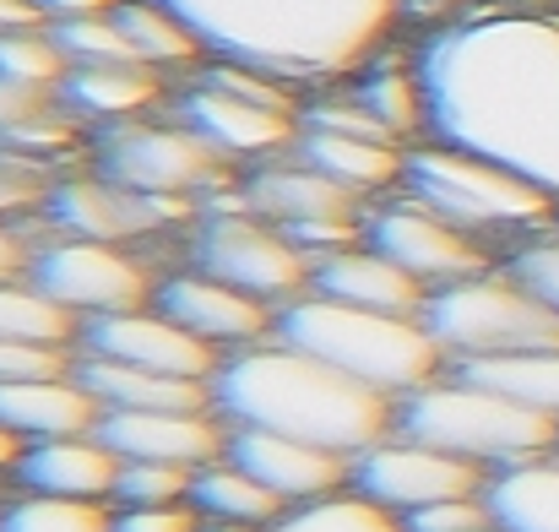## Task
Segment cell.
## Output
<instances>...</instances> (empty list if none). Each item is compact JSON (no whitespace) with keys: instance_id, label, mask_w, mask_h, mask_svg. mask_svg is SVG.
<instances>
[{"instance_id":"cell-1","label":"cell","mask_w":559,"mask_h":532,"mask_svg":"<svg viewBox=\"0 0 559 532\" xmlns=\"http://www.w3.org/2000/svg\"><path fill=\"white\" fill-rule=\"evenodd\" d=\"M413 66L429 142L489 158L559 201V11L456 16L413 49Z\"/></svg>"},{"instance_id":"cell-2","label":"cell","mask_w":559,"mask_h":532,"mask_svg":"<svg viewBox=\"0 0 559 532\" xmlns=\"http://www.w3.org/2000/svg\"><path fill=\"white\" fill-rule=\"evenodd\" d=\"M206 60L266 71L288 87L354 82L396 27V0H158Z\"/></svg>"},{"instance_id":"cell-3","label":"cell","mask_w":559,"mask_h":532,"mask_svg":"<svg viewBox=\"0 0 559 532\" xmlns=\"http://www.w3.org/2000/svg\"><path fill=\"white\" fill-rule=\"evenodd\" d=\"M212 407L234 429H277L343 457H359L396 435V402L385 391L283 338L223 354L212 375Z\"/></svg>"},{"instance_id":"cell-4","label":"cell","mask_w":559,"mask_h":532,"mask_svg":"<svg viewBox=\"0 0 559 532\" xmlns=\"http://www.w3.org/2000/svg\"><path fill=\"white\" fill-rule=\"evenodd\" d=\"M272 338L337 364L343 375L385 391L391 402L440 380V369H445V348L435 343L424 316L359 310V305H343V299H326V294H305V299L283 305Z\"/></svg>"},{"instance_id":"cell-5","label":"cell","mask_w":559,"mask_h":532,"mask_svg":"<svg viewBox=\"0 0 559 532\" xmlns=\"http://www.w3.org/2000/svg\"><path fill=\"white\" fill-rule=\"evenodd\" d=\"M396 435L440 446L451 457H467L489 473L538 462L559 451V418L511 402L506 391H489L467 375H440L396 402Z\"/></svg>"},{"instance_id":"cell-6","label":"cell","mask_w":559,"mask_h":532,"mask_svg":"<svg viewBox=\"0 0 559 532\" xmlns=\"http://www.w3.org/2000/svg\"><path fill=\"white\" fill-rule=\"evenodd\" d=\"M402 196L424 201L429 212L451 217L456 228L489 239V234H538L559 223V201L549 190L527 185L522 175L456 153V147H407V169H402Z\"/></svg>"},{"instance_id":"cell-7","label":"cell","mask_w":559,"mask_h":532,"mask_svg":"<svg viewBox=\"0 0 559 532\" xmlns=\"http://www.w3.org/2000/svg\"><path fill=\"white\" fill-rule=\"evenodd\" d=\"M424 327L435 332V343L456 364L559 348V316L522 277H511V267H489L478 277L429 288Z\"/></svg>"},{"instance_id":"cell-8","label":"cell","mask_w":559,"mask_h":532,"mask_svg":"<svg viewBox=\"0 0 559 532\" xmlns=\"http://www.w3.org/2000/svg\"><path fill=\"white\" fill-rule=\"evenodd\" d=\"M98 175L115 185H131L142 196H175V201H195L212 190H228L234 164L195 137L186 120L164 126V120H120L98 131Z\"/></svg>"},{"instance_id":"cell-9","label":"cell","mask_w":559,"mask_h":532,"mask_svg":"<svg viewBox=\"0 0 559 532\" xmlns=\"http://www.w3.org/2000/svg\"><path fill=\"white\" fill-rule=\"evenodd\" d=\"M195 267L255 294L272 310L305 299L316 283V261L277 223H266L255 212H206V223L195 234Z\"/></svg>"},{"instance_id":"cell-10","label":"cell","mask_w":559,"mask_h":532,"mask_svg":"<svg viewBox=\"0 0 559 532\" xmlns=\"http://www.w3.org/2000/svg\"><path fill=\"white\" fill-rule=\"evenodd\" d=\"M49 299H60L71 316L93 321V316H120V310H142L153 305L158 283L153 272L126 250V245H104V239H44L33 250V272H27Z\"/></svg>"},{"instance_id":"cell-11","label":"cell","mask_w":559,"mask_h":532,"mask_svg":"<svg viewBox=\"0 0 559 532\" xmlns=\"http://www.w3.org/2000/svg\"><path fill=\"white\" fill-rule=\"evenodd\" d=\"M489 478H495L489 468L451 457L440 446L407 440V435H385L380 446L354 457V489L396 517H413L424 506L462 500V495H489Z\"/></svg>"},{"instance_id":"cell-12","label":"cell","mask_w":559,"mask_h":532,"mask_svg":"<svg viewBox=\"0 0 559 532\" xmlns=\"http://www.w3.org/2000/svg\"><path fill=\"white\" fill-rule=\"evenodd\" d=\"M365 245H374L380 256H391L424 288H445V283H462V277L489 272V245L478 234L456 228L451 217L429 212L413 196L385 201L374 217H365Z\"/></svg>"},{"instance_id":"cell-13","label":"cell","mask_w":559,"mask_h":532,"mask_svg":"<svg viewBox=\"0 0 559 532\" xmlns=\"http://www.w3.org/2000/svg\"><path fill=\"white\" fill-rule=\"evenodd\" d=\"M44 223L66 239H104V245H131L158 234L164 223L186 217L190 201L175 196H142L131 185H115L104 175H82V179H55L44 196Z\"/></svg>"},{"instance_id":"cell-14","label":"cell","mask_w":559,"mask_h":532,"mask_svg":"<svg viewBox=\"0 0 559 532\" xmlns=\"http://www.w3.org/2000/svg\"><path fill=\"white\" fill-rule=\"evenodd\" d=\"M82 354L120 358V364H136V369H153V375L201 380V386H212V375L223 364V354L212 343H201L180 321H169L158 305L82 321Z\"/></svg>"},{"instance_id":"cell-15","label":"cell","mask_w":559,"mask_h":532,"mask_svg":"<svg viewBox=\"0 0 559 532\" xmlns=\"http://www.w3.org/2000/svg\"><path fill=\"white\" fill-rule=\"evenodd\" d=\"M234 424L217 407H131V413H104L98 440L120 462H175V468H212L228 457Z\"/></svg>"},{"instance_id":"cell-16","label":"cell","mask_w":559,"mask_h":532,"mask_svg":"<svg viewBox=\"0 0 559 532\" xmlns=\"http://www.w3.org/2000/svg\"><path fill=\"white\" fill-rule=\"evenodd\" d=\"M153 305L169 321H180L186 332H195L201 343H212L217 354L255 348V343H266L277 332V310L272 305H261L255 294H245V288H234V283H223V277H212L201 267L164 277Z\"/></svg>"},{"instance_id":"cell-17","label":"cell","mask_w":559,"mask_h":532,"mask_svg":"<svg viewBox=\"0 0 559 532\" xmlns=\"http://www.w3.org/2000/svg\"><path fill=\"white\" fill-rule=\"evenodd\" d=\"M175 120H186L195 137H206L228 164H234V158H261V164H272L277 153H294V142H299V115L250 104V98L223 93V87H212V82H201V76L180 93Z\"/></svg>"},{"instance_id":"cell-18","label":"cell","mask_w":559,"mask_h":532,"mask_svg":"<svg viewBox=\"0 0 559 532\" xmlns=\"http://www.w3.org/2000/svg\"><path fill=\"white\" fill-rule=\"evenodd\" d=\"M228 457L245 473H255L272 495H283L288 506H310V500L354 489V457L294 440V435H277V429H234Z\"/></svg>"},{"instance_id":"cell-19","label":"cell","mask_w":559,"mask_h":532,"mask_svg":"<svg viewBox=\"0 0 559 532\" xmlns=\"http://www.w3.org/2000/svg\"><path fill=\"white\" fill-rule=\"evenodd\" d=\"M250 212L277 223V228H305V223H365V196H354L348 185L326 179L321 169H310L305 158L288 164H261L255 175L239 185Z\"/></svg>"},{"instance_id":"cell-20","label":"cell","mask_w":559,"mask_h":532,"mask_svg":"<svg viewBox=\"0 0 559 532\" xmlns=\"http://www.w3.org/2000/svg\"><path fill=\"white\" fill-rule=\"evenodd\" d=\"M11 478L27 495H66V500H115L120 484V457L93 435H60V440H33L22 446Z\"/></svg>"},{"instance_id":"cell-21","label":"cell","mask_w":559,"mask_h":532,"mask_svg":"<svg viewBox=\"0 0 559 532\" xmlns=\"http://www.w3.org/2000/svg\"><path fill=\"white\" fill-rule=\"evenodd\" d=\"M310 294H326V299H343L359 310H385V316H424V305H429V288L413 272H402L391 256H380L374 245L321 256Z\"/></svg>"},{"instance_id":"cell-22","label":"cell","mask_w":559,"mask_h":532,"mask_svg":"<svg viewBox=\"0 0 559 532\" xmlns=\"http://www.w3.org/2000/svg\"><path fill=\"white\" fill-rule=\"evenodd\" d=\"M104 418L98 397L71 375H49V380H5L0 386V424L33 446V440H60V435H93Z\"/></svg>"},{"instance_id":"cell-23","label":"cell","mask_w":559,"mask_h":532,"mask_svg":"<svg viewBox=\"0 0 559 532\" xmlns=\"http://www.w3.org/2000/svg\"><path fill=\"white\" fill-rule=\"evenodd\" d=\"M164 98V71L142 66V60H93V66H71L60 82V104L82 120H142L153 104Z\"/></svg>"},{"instance_id":"cell-24","label":"cell","mask_w":559,"mask_h":532,"mask_svg":"<svg viewBox=\"0 0 559 532\" xmlns=\"http://www.w3.org/2000/svg\"><path fill=\"white\" fill-rule=\"evenodd\" d=\"M294 158H305L310 169L348 185L354 196H380V190L402 185V169H407V147L402 142H374V137L321 131V126H299Z\"/></svg>"},{"instance_id":"cell-25","label":"cell","mask_w":559,"mask_h":532,"mask_svg":"<svg viewBox=\"0 0 559 532\" xmlns=\"http://www.w3.org/2000/svg\"><path fill=\"white\" fill-rule=\"evenodd\" d=\"M76 380L98 397L104 413H131V407H180V413H190V407H212V386L153 375V369H136V364H120V358L82 354L76 358Z\"/></svg>"},{"instance_id":"cell-26","label":"cell","mask_w":559,"mask_h":532,"mask_svg":"<svg viewBox=\"0 0 559 532\" xmlns=\"http://www.w3.org/2000/svg\"><path fill=\"white\" fill-rule=\"evenodd\" d=\"M190 506L201 511L206 528H272V522H283V517L294 511L283 495H272V489H266L255 473H245L234 457H223V462H212V468L195 473Z\"/></svg>"},{"instance_id":"cell-27","label":"cell","mask_w":559,"mask_h":532,"mask_svg":"<svg viewBox=\"0 0 559 532\" xmlns=\"http://www.w3.org/2000/svg\"><path fill=\"white\" fill-rule=\"evenodd\" d=\"M500 532H559V451L489 478Z\"/></svg>"},{"instance_id":"cell-28","label":"cell","mask_w":559,"mask_h":532,"mask_svg":"<svg viewBox=\"0 0 559 532\" xmlns=\"http://www.w3.org/2000/svg\"><path fill=\"white\" fill-rule=\"evenodd\" d=\"M348 93L370 109L396 142L424 131V82H418V66H413V60H402V55H385V49H380L370 66L354 76V87H348Z\"/></svg>"},{"instance_id":"cell-29","label":"cell","mask_w":559,"mask_h":532,"mask_svg":"<svg viewBox=\"0 0 559 532\" xmlns=\"http://www.w3.org/2000/svg\"><path fill=\"white\" fill-rule=\"evenodd\" d=\"M115 27H120L126 49L142 66H153V71H175V66L206 60V49L195 44V33L169 5H158V0H120L115 5Z\"/></svg>"},{"instance_id":"cell-30","label":"cell","mask_w":559,"mask_h":532,"mask_svg":"<svg viewBox=\"0 0 559 532\" xmlns=\"http://www.w3.org/2000/svg\"><path fill=\"white\" fill-rule=\"evenodd\" d=\"M456 375L506 391L522 407H538L559 418V348H533V354H500V358H467L456 364Z\"/></svg>"},{"instance_id":"cell-31","label":"cell","mask_w":559,"mask_h":532,"mask_svg":"<svg viewBox=\"0 0 559 532\" xmlns=\"http://www.w3.org/2000/svg\"><path fill=\"white\" fill-rule=\"evenodd\" d=\"M0 338L71 348V343H82V316H71L60 299H49L33 277H16V283H0Z\"/></svg>"},{"instance_id":"cell-32","label":"cell","mask_w":559,"mask_h":532,"mask_svg":"<svg viewBox=\"0 0 559 532\" xmlns=\"http://www.w3.org/2000/svg\"><path fill=\"white\" fill-rule=\"evenodd\" d=\"M206 532H407V522L396 511L365 500L359 489H348V495H326V500L294 506L272 528H206Z\"/></svg>"},{"instance_id":"cell-33","label":"cell","mask_w":559,"mask_h":532,"mask_svg":"<svg viewBox=\"0 0 559 532\" xmlns=\"http://www.w3.org/2000/svg\"><path fill=\"white\" fill-rule=\"evenodd\" d=\"M0 532H115V511L109 500L22 495L0 506Z\"/></svg>"},{"instance_id":"cell-34","label":"cell","mask_w":559,"mask_h":532,"mask_svg":"<svg viewBox=\"0 0 559 532\" xmlns=\"http://www.w3.org/2000/svg\"><path fill=\"white\" fill-rule=\"evenodd\" d=\"M66 71H71V60L60 55L49 22H44V27H22V33H0V76H5V82L60 93Z\"/></svg>"},{"instance_id":"cell-35","label":"cell","mask_w":559,"mask_h":532,"mask_svg":"<svg viewBox=\"0 0 559 532\" xmlns=\"http://www.w3.org/2000/svg\"><path fill=\"white\" fill-rule=\"evenodd\" d=\"M190 484H195V468H175V462H120L115 506H120V511L190 506Z\"/></svg>"},{"instance_id":"cell-36","label":"cell","mask_w":559,"mask_h":532,"mask_svg":"<svg viewBox=\"0 0 559 532\" xmlns=\"http://www.w3.org/2000/svg\"><path fill=\"white\" fill-rule=\"evenodd\" d=\"M49 33H55V44H60V55H66L71 66H93V60H136V55L126 49L120 27H115V11H109V16H82V22H49Z\"/></svg>"},{"instance_id":"cell-37","label":"cell","mask_w":559,"mask_h":532,"mask_svg":"<svg viewBox=\"0 0 559 532\" xmlns=\"http://www.w3.org/2000/svg\"><path fill=\"white\" fill-rule=\"evenodd\" d=\"M511 277H522L549 310L559 316V223L555 228H538V234H527L516 250H511Z\"/></svg>"},{"instance_id":"cell-38","label":"cell","mask_w":559,"mask_h":532,"mask_svg":"<svg viewBox=\"0 0 559 532\" xmlns=\"http://www.w3.org/2000/svg\"><path fill=\"white\" fill-rule=\"evenodd\" d=\"M49 185H55V179H49V169H44L38 158L0 147V217H16V212H27V206H44Z\"/></svg>"},{"instance_id":"cell-39","label":"cell","mask_w":559,"mask_h":532,"mask_svg":"<svg viewBox=\"0 0 559 532\" xmlns=\"http://www.w3.org/2000/svg\"><path fill=\"white\" fill-rule=\"evenodd\" d=\"M402 522H407V532H500L489 495L440 500V506H424V511H413V517H402Z\"/></svg>"},{"instance_id":"cell-40","label":"cell","mask_w":559,"mask_h":532,"mask_svg":"<svg viewBox=\"0 0 559 532\" xmlns=\"http://www.w3.org/2000/svg\"><path fill=\"white\" fill-rule=\"evenodd\" d=\"M71 369H76L71 348L5 343V338H0V386H5V380H49V375H71Z\"/></svg>"},{"instance_id":"cell-41","label":"cell","mask_w":559,"mask_h":532,"mask_svg":"<svg viewBox=\"0 0 559 532\" xmlns=\"http://www.w3.org/2000/svg\"><path fill=\"white\" fill-rule=\"evenodd\" d=\"M60 109H66L60 93L22 87V82H5L0 76V142L16 137V131H27V126H38V120H49V115H60Z\"/></svg>"},{"instance_id":"cell-42","label":"cell","mask_w":559,"mask_h":532,"mask_svg":"<svg viewBox=\"0 0 559 532\" xmlns=\"http://www.w3.org/2000/svg\"><path fill=\"white\" fill-rule=\"evenodd\" d=\"M115 532H206L195 506H153V511H115Z\"/></svg>"},{"instance_id":"cell-43","label":"cell","mask_w":559,"mask_h":532,"mask_svg":"<svg viewBox=\"0 0 559 532\" xmlns=\"http://www.w3.org/2000/svg\"><path fill=\"white\" fill-rule=\"evenodd\" d=\"M27 272H33V250H27V239H22L16 228L0 223V283H16V277H27Z\"/></svg>"},{"instance_id":"cell-44","label":"cell","mask_w":559,"mask_h":532,"mask_svg":"<svg viewBox=\"0 0 559 532\" xmlns=\"http://www.w3.org/2000/svg\"><path fill=\"white\" fill-rule=\"evenodd\" d=\"M120 0H38L44 22H82V16H109Z\"/></svg>"},{"instance_id":"cell-45","label":"cell","mask_w":559,"mask_h":532,"mask_svg":"<svg viewBox=\"0 0 559 532\" xmlns=\"http://www.w3.org/2000/svg\"><path fill=\"white\" fill-rule=\"evenodd\" d=\"M462 5H467V0H396V11H402L407 22H435V27L456 22Z\"/></svg>"},{"instance_id":"cell-46","label":"cell","mask_w":559,"mask_h":532,"mask_svg":"<svg viewBox=\"0 0 559 532\" xmlns=\"http://www.w3.org/2000/svg\"><path fill=\"white\" fill-rule=\"evenodd\" d=\"M22 27H44L38 0H0V33H22Z\"/></svg>"},{"instance_id":"cell-47","label":"cell","mask_w":559,"mask_h":532,"mask_svg":"<svg viewBox=\"0 0 559 532\" xmlns=\"http://www.w3.org/2000/svg\"><path fill=\"white\" fill-rule=\"evenodd\" d=\"M16 457H22V440L0 424V473H11V468H16Z\"/></svg>"},{"instance_id":"cell-48","label":"cell","mask_w":559,"mask_h":532,"mask_svg":"<svg viewBox=\"0 0 559 532\" xmlns=\"http://www.w3.org/2000/svg\"><path fill=\"white\" fill-rule=\"evenodd\" d=\"M0 478H11V473H0Z\"/></svg>"}]
</instances>
